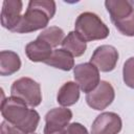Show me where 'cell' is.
Wrapping results in <instances>:
<instances>
[{
    "label": "cell",
    "mask_w": 134,
    "mask_h": 134,
    "mask_svg": "<svg viewBox=\"0 0 134 134\" xmlns=\"http://www.w3.org/2000/svg\"><path fill=\"white\" fill-rule=\"evenodd\" d=\"M28 105L21 98L9 96L1 102V115L4 120L19 128L26 134H32L38 128L40 115L35 109H29Z\"/></svg>",
    "instance_id": "cell-1"
},
{
    "label": "cell",
    "mask_w": 134,
    "mask_h": 134,
    "mask_svg": "<svg viewBox=\"0 0 134 134\" xmlns=\"http://www.w3.org/2000/svg\"><path fill=\"white\" fill-rule=\"evenodd\" d=\"M55 2L52 0H30L25 14L22 15L17 27V34H27L43 29L55 14Z\"/></svg>",
    "instance_id": "cell-2"
},
{
    "label": "cell",
    "mask_w": 134,
    "mask_h": 134,
    "mask_svg": "<svg viewBox=\"0 0 134 134\" xmlns=\"http://www.w3.org/2000/svg\"><path fill=\"white\" fill-rule=\"evenodd\" d=\"M74 30L86 42L104 40L109 36L108 26L94 13L85 12L79 15L74 23Z\"/></svg>",
    "instance_id": "cell-3"
},
{
    "label": "cell",
    "mask_w": 134,
    "mask_h": 134,
    "mask_svg": "<svg viewBox=\"0 0 134 134\" xmlns=\"http://www.w3.org/2000/svg\"><path fill=\"white\" fill-rule=\"evenodd\" d=\"M10 96L21 98L29 107L35 108L42 102L40 84L30 77H20L16 80L12 85Z\"/></svg>",
    "instance_id": "cell-4"
},
{
    "label": "cell",
    "mask_w": 134,
    "mask_h": 134,
    "mask_svg": "<svg viewBox=\"0 0 134 134\" xmlns=\"http://www.w3.org/2000/svg\"><path fill=\"white\" fill-rule=\"evenodd\" d=\"M73 76L80 89L86 93L93 91L100 83L99 70L90 62L75 65L73 68Z\"/></svg>",
    "instance_id": "cell-5"
},
{
    "label": "cell",
    "mask_w": 134,
    "mask_h": 134,
    "mask_svg": "<svg viewBox=\"0 0 134 134\" xmlns=\"http://www.w3.org/2000/svg\"><path fill=\"white\" fill-rule=\"evenodd\" d=\"M115 97L113 86L107 81H100L98 86L86 95L87 105L97 111H102L109 107Z\"/></svg>",
    "instance_id": "cell-6"
},
{
    "label": "cell",
    "mask_w": 134,
    "mask_h": 134,
    "mask_svg": "<svg viewBox=\"0 0 134 134\" xmlns=\"http://www.w3.org/2000/svg\"><path fill=\"white\" fill-rule=\"evenodd\" d=\"M118 61V51L112 45H100L93 51L90 63L103 72L112 71Z\"/></svg>",
    "instance_id": "cell-7"
},
{
    "label": "cell",
    "mask_w": 134,
    "mask_h": 134,
    "mask_svg": "<svg viewBox=\"0 0 134 134\" xmlns=\"http://www.w3.org/2000/svg\"><path fill=\"white\" fill-rule=\"evenodd\" d=\"M122 122L118 114L104 112L96 116L91 126V134H118Z\"/></svg>",
    "instance_id": "cell-8"
},
{
    "label": "cell",
    "mask_w": 134,
    "mask_h": 134,
    "mask_svg": "<svg viewBox=\"0 0 134 134\" xmlns=\"http://www.w3.org/2000/svg\"><path fill=\"white\" fill-rule=\"evenodd\" d=\"M23 3L21 0H5L1 9V24L4 28L13 31L21 20Z\"/></svg>",
    "instance_id": "cell-9"
},
{
    "label": "cell",
    "mask_w": 134,
    "mask_h": 134,
    "mask_svg": "<svg viewBox=\"0 0 134 134\" xmlns=\"http://www.w3.org/2000/svg\"><path fill=\"white\" fill-rule=\"evenodd\" d=\"M52 47L45 41L37 38L35 41L29 42L25 46V53L31 62L45 63L52 53Z\"/></svg>",
    "instance_id": "cell-10"
},
{
    "label": "cell",
    "mask_w": 134,
    "mask_h": 134,
    "mask_svg": "<svg viewBox=\"0 0 134 134\" xmlns=\"http://www.w3.org/2000/svg\"><path fill=\"white\" fill-rule=\"evenodd\" d=\"M72 118V112L65 107L53 108L45 115V127L54 129H65Z\"/></svg>",
    "instance_id": "cell-11"
},
{
    "label": "cell",
    "mask_w": 134,
    "mask_h": 134,
    "mask_svg": "<svg viewBox=\"0 0 134 134\" xmlns=\"http://www.w3.org/2000/svg\"><path fill=\"white\" fill-rule=\"evenodd\" d=\"M105 6L113 23L129 17L134 12L131 2L127 0H107L105 1Z\"/></svg>",
    "instance_id": "cell-12"
},
{
    "label": "cell",
    "mask_w": 134,
    "mask_h": 134,
    "mask_svg": "<svg viewBox=\"0 0 134 134\" xmlns=\"http://www.w3.org/2000/svg\"><path fill=\"white\" fill-rule=\"evenodd\" d=\"M45 64L64 71H70L74 68V59L70 52L63 48L54 49L50 58L45 62Z\"/></svg>",
    "instance_id": "cell-13"
},
{
    "label": "cell",
    "mask_w": 134,
    "mask_h": 134,
    "mask_svg": "<svg viewBox=\"0 0 134 134\" xmlns=\"http://www.w3.org/2000/svg\"><path fill=\"white\" fill-rule=\"evenodd\" d=\"M80 98V87L75 82H66L58 91L57 102L63 107L74 105Z\"/></svg>",
    "instance_id": "cell-14"
},
{
    "label": "cell",
    "mask_w": 134,
    "mask_h": 134,
    "mask_svg": "<svg viewBox=\"0 0 134 134\" xmlns=\"http://www.w3.org/2000/svg\"><path fill=\"white\" fill-rule=\"evenodd\" d=\"M21 67L20 57L12 50H2L0 52V74L2 76L16 73Z\"/></svg>",
    "instance_id": "cell-15"
},
{
    "label": "cell",
    "mask_w": 134,
    "mask_h": 134,
    "mask_svg": "<svg viewBox=\"0 0 134 134\" xmlns=\"http://www.w3.org/2000/svg\"><path fill=\"white\" fill-rule=\"evenodd\" d=\"M63 49L70 52L73 57H81L84 54L87 48L86 41L81 38V36L75 31H70L62 42Z\"/></svg>",
    "instance_id": "cell-16"
},
{
    "label": "cell",
    "mask_w": 134,
    "mask_h": 134,
    "mask_svg": "<svg viewBox=\"0 0 134 134\" xmlns=\"http://www.w3.org/2000/svg\"><path fill=\"white\" fill-rule=\"evenodd\" d=\"M37 38L45 41L51 47H57L59 44H62L65 35H64V30L59 26H50L45 28Z\"/></svg>",
    "instance_id": "cell-17"
},
{
    "label": "cell",
    "mask_w": 134,
    "mask_h": 134,
    "mask_svg": "<svg viewBox=\"0 0 134 134\" xmlns=\"http://www.w3.org/2000/svg\"><path fill=\"white\" fill-rule=\"evenodd\" d=\"M117 30L124 36L134 37V12L127 18L113 23Z\"/></svg>",
    "instance_id": "cell-18"
},
{
    "label": "cell",
    "mask_w": 134,
    "mask_h": 134,
    "mask_svg": "<svg viewBox=\"0 0 134 134\" xmlns=\"http://www.w3.org/2000/svg\"><path fill=\"white\" fill-rule=\"evenodd\" d=\"M122 79L125 84L134 89V57L129 58L122 67Z\"/></svg>",
    "instance_id": "cell-19"
},
{
    "label": "cell",
    "mask_w": 134,
    "mask_h": 134,
    "mask_svg": "<svg viewBox=\"0 0 134 134\" xmlns=\"http://www.w3.org/2000/svg\"><path fill=\"white\" fill-rule=\"evenodd\" d=\"M0 133L1 134H26L24 133L22 130H20L19 128L15 127L14 125L9 124L6 120H3L1 122V127H0Z\"/></svg>",
    "instance_id": "cell-20"
},
{
    "label": "cell",
    "mask_w": 134,
    "mask_h": 134,
    "mask_svg": "<svg viewBox=\"0 0 134 134\" xmlns=\"http://www.w3.org/2000/svg\"><path fill=\"white\" fill-rule=\"evenodd\" d=\"M67 134H89L86 127H84L80 122H72L66 128Z\"/></svg>",
    "instance_id": "cell-21"
},
{
    "label": "cell",
    "mask_w": 134,
    "mask_h": 134,
    "mask_svg": "<svg viewBox=\"0 0 134 134\" xmlns=\"http://www.w3.org/2000/svg\"><path fill=\"white\" fill-rule=\"evenodd\" d=\"M44 134H67L66 129H54L44 127Z\"/></svg>",
    "instance_id": "cell-22"
},
{
    "label": "cell",
    "mask_w": 134,
    "mask_h": 134,
    "mask_svg": "<svg viewBox=\"0 0 134 134\" xmlns=\"http://www.w3.org/2000/svg\"><path fill=\"white\" fill-rule=\"evenodd\" d=\"M32 134H37V133H32Z\"/></svg>",
    "instance_id": "cell-23"
}]
</instances>
